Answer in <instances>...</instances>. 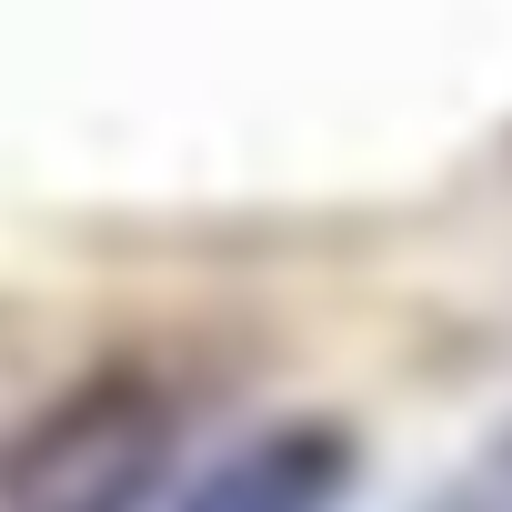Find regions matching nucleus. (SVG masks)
<instances>
[{"mask_svg":"<svg viewBox=\"0 0 512 512\" xmlns=\"http://www.w3.org/2000/svg\"><path fill=\"white\" fill-rule=\"evenodd\" d=\"M181 442V402L151 372H91L0 442V512H141Z\"/></svg>","mask_w":512,"mask_h":512,"instance_id":"1","label":"nucleus"},{"mask_svg":"<svg viewBox=\"0 0 512 512\" xmlns=\"http://www.w3.org/2000/svg\"><path fill=\"white\" fill-rule=\"evenodd\" d=\"M342 492H352V442L332 422H272L221 462H201L171 512H342Z\"/></svg>","mask_w":512,"mask_h":512,"instance_id":"2","label":"nucleus"}]
</instances>
